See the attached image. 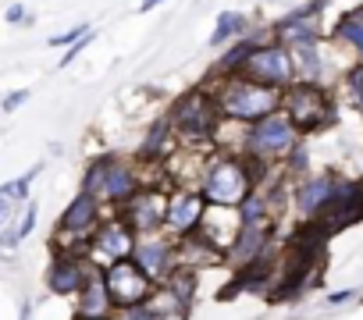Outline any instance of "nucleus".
<instances>
[{"label": "nucleus", "mask_w": 363, "mask_h": 320, "mask_svg": "<svg viewBox=\"0 0 363 320\" xmlns=\"http://www.w3.org/2000/svg\"><path fill=\"white\" fill-rule=\"evenodd\" d=\"M118 320H153V309H150V302H139V306L118 309Z\"/></svg>", "instance_id": "obj_26"}, {"label": "nucleus", "mask_w": 363, "mask_h": 320, "mask_svg": "<svg viewBox=\"0 0 363 320\" xmlns=\"http://www.w3.org/2000/svg\"><path fill=\"white\" fill-rule=\"evenodd\" d=\"M352 295H356V292H352V288H345V292H335V295H331L328 302H331V306H338V302H349Z\"/></svg>", "instance_id": "obj_29"}, {"label": "nucleus", "mask_w": 363, "mask_h": 320, "mask_svg": "<svg viewBox=\"0 0 363 320\" xmlns=\"http://www.w3.org/2000/svg\"><path fill=\"white\" fill-rule=\"evenodd\" d=\"M335 36L345 40V43L363 57V8H359V11H349V15L335 25Z\"/></svg>", "instance_id": "obj_19"}, {"label": "nucleus", "mask_w": 363, "mask_h": 320, "mask_svg": "<svg viewBox=\"0 0 363 320\" xmlns=\"http://www.w3.org/2000/svg\"><path fill=\"white\" fill-rule=\"evenodd\" d=\"M324 4V0H317V4H310V8H299V11H292V15H285L278 25H274V36H278V43L281 47H310V43H317V8Z\"/></svg>", "instance_id": "obj_14"}, {"label": "nucleus", "mask_w": 363, "mask_h": 320, "mask_svg": "<svg viewBox=\"0 0 363 320\" xmlns=\"http://www.w3.org/2000/svg\"><path fill=\"white\" fill-rule=\"evenodd\" d=\"M359 217H363V185L359 182H338L331 203L324 207V214L317 221H324V228H345Z\"/></svg>", "instance_id": "obj_12"}, {"label": "nucleus", "mask_w": 363, "mask_h": 320, "mask_svg": "<svg viewBox=\"0 0 363 320\" xmlns=\"http://www.w3.org/2000/svg\"><path fill=\"white\" fill-rule=\"evenodd\" d=\"M157 4H164V0H143V11H150V8H157Z\"/></svg>", "instance_id": "obj_30"}, {"label": "nucleus", "mask_w": 363, "mask_h": 320, "mask_svg": "<svg viewBox=\"0 0 363 320\" xmlns=\"http://www.w3.org/2000/svg\"><path fill=\"white\" fill-rule=\"evenodd\" d=\"M167 200L171 196H164L157 189H143L125 210V221L132 224V232L135 235H153L157 228H164L167 224Z\"/></svg>", "instance_id": "obj_10"}, {"label": "nucleus", "mask_w": 363, "mask_h": 320, "mask_svg": "<svg viewBox=\"0 0 363 320\" xmlns=\"http://www.w3.org/2000/svg\"><path fill=\"white\" fill-rule=\"evenodd\" d=\"M135 232H132V224L125 221V217H118V221H107L96 235H93V260H100L104 267H111V263H118V260H132V253H135Z\"/></svg>", "instance_id": "obj_9"}, {"label": "nucleus", "mask_w": 363, "mask_h": 320, "mask_svg": "<svg viewBox=\"0 0 363 320\" xmlns=\"http://www.w3.org/2000/svg\"><path fill=\"white\" fill-rule=\"evenodd\" d=\"M36 228V203H26V210H22V221H18V228H8L4 232V249H15L29 232Z\"/></svg>", "instance_id": "obj_22"}, {"label": "nucleus", "mask_w": 363, "mask_h": 320, "mask_svg": "<svg viewBox=\"0 0 363 320\" xmlns=\"http://www.w3.org/2000/svg\"><path fill=\"white\" fill-rule=\"evenodd\" d=\"M167 135H171V125H167V121H157V125H153V132H150V139H146V146H143V153H150V156H153V153L164 146V139H167Z\"/></svg>", "instance_id": "obj_24"}, {"label": "nucleus", "mask_w": 363, "mask_h": 320, "mask_svg": "<svg viewBox=\"0 0 363 320\" xmlns=\"http://www.w3.org/2000/svg\"><path fill=\"white\" fill-rule=\"evenodd\" d=\"M296 142H299V128H296V121L285 110L250 125V132H246V153H253L257 160L289 156L296 149Z\"/></svg>", "instance_id": "obj_4"}, {"label": "nucleus", "mask_w": 363, "mask_h": 320, "mask_svg": "<svg viewBox=\"0 0 363 320\" xmlns=\"http://www.w3.org/2000/svg\"><path fill=\"white\" fill-rule=\"evenodd\" d=\"M218 114H221L218 96H211V93H186L174 103V110H171V128L182 132L186 139H207L218 128Z\"/></svg>", "instance_id": "obj_5"}, {"label": "nucleus", "mask_w": 363, "mask_h": 320, "mask_svg": "<svg viewBox=\"0 0 363 320\" xmlns=\"http://www.w3.org/2000/svg\"><path fill=\"white\" fill-rule=\"evenodd\" d=\"M104 278H107L114 309H128V306L150 302V295H153V281L135 260H118V263L104 267Z\"/></svg>", "instance_id": "obj_8"}, {"label": "nucleus", "mask_w": 363, "mask_h": 320, "mask_svg": "<svg viewBox=\"0 0 363 320\" xmlns=\"http://www.w3.org/2000/svg\"><path fill=\"white\" fill-rule=\"evenodd\" d=\"M239 75H246V79H253V82H260V86H271V89L292 86V79H296V57H292V50L281 47V43L257 47V50L250 54V61L242 64Z\"/></svg>", "instance_id": "obj_7"}, {"label": "nucleus", "mask_w": 363, "mask_h": 320, "mask_svg": "<svg viewBox=\"0 0 363 320\" xmlns=\"http://www.w3.org/2000/svg\"><path fill=\"white\" fill-rule=\"evenodd\" d=\"M335 178H328V175H317V178H306L303 185H299V193H296V210L306 217V221H317L320 214H324V207L331 203V196H335Z\"/></svg>", "instance_id": "obj_16"}, {"label": "nucleus", "mask_w": 363, "mask_h": 320, "mask_svg": "<svg viewBox=\"0 0 363 320\" xmlns=\"http://www.w3.org/2000/svg\"><path fill=\"white\" fill-rule=\"evenodd\" d=\"M86 36H89V29H86V25H75V29H68V33L54 36V40H50V47H72L75 40H86Z\"/></svg>", "instance_id": "obj_25"}, {"label": "nucleus", "mask_w": 363, "mask_h": 320, "mask_svg": "<svg viewBox=\"0 0 363 320\" xmlns=\"http://www.w3.org/2000/svg\"><path fill=\"white\" fill-rule=\"evenodd\" d=\"M174 256H178V246H171L167 239H139L132 253V260L150 274V281H171Z\"/></svg>", "instance_id": "obj_13"}, {"label": "nucleus", "mask_w": 363, "mask_h": 320, "mask_svg": "<svg viewBox=\"0 0 363 320\" xmlns=\"http://www.w3.org/2000/svg\"><path fill=\"white\" fill-rule=\"evenodd\" d=\"M86 274H89V263H79L72 256H57L54 267H50V274H47V285L57 295H75V292H82Z\"/></svg>", "instance_id": "obj_17"}, {"label": "nucleus", "mask_w": 363, "mask_h": 320, "mask_svg": "<svg viewBox=\"0 0 363 320\" xmlns=\"http://www.w3.org/2000/svg\"><path fill=\"white\" fill-rule=\"evenodd\" d=\"M100 320H114V316H100Z\"/></svg>", "instance_id": "obj_32"}, {"label": "nucleus", "mask_w": 363, "mask_h": 320, "mask_svg": "<svg viewBox=\"0 0 363 320\" xmlns=\"http://www.w3.org/2000/svg\"><path fill=\"white\" fill-rule=\"evenodd\" d=\"M40 175V168H33L29 175H22V178H15L11 185H4V189H0V200H4V203H15V200H26L29 196V189H33V178Z\"/></svg>", "instance_id": "obj_23"}, {"label": "nucleus", "mask_w": 363, "mask_h": 320, "mask_svg": "<svg viewBox=\"0 0 363 320\" xmlns=\"http://www.w3.org/2000/svg\"><path fill=\"white\" fill-rule=\"evenodd\" d=\"M26 100H29V93H11V96H8V100H4V110H8V114H11V110H18V107H22V103H26Z\"/></svg>", "instance_id": "obj_27"}, {"label": "nucleus", "mask_w": 363, "mask_h": 320, "mask_svg": "<svg viewBox=\"0 0 363 320\" xmlns=\"http://www.w3.org/2000/svg\"><path fill=\"white\" fill-rule=\"evenodd\" d=\"M203 217H207V196L203 193H171V200H167V232H174V235H193L200 224H203Z\"/></svg>", "instance_id": "obj_11"}, {"label": "nucleus", "mask_w": 363, "mask_h": 320, "mask_svg": "<svg viewBox=\"0 0 363 320\" xmlns=\"http://www.w3.org/2000/svg\"><path fill=\"white\" fill-rule=\"evenodd\" d=\"M250 189H253V175L239 156L214 160L211 171H203V178H200V193L214 207H242L253 196Z\"/></svg>", "instance_id": "obj_2"}, {"label": "nucleus", "mask_w": 363, "mask_h": 320, "mask_svg": "<svg viewBox=\"0 0 363 320\" xmlns=\"http://www.w3.org/2000/svg\"><path fill=\"white\" fill-rule=\"evenodd\" d=\"M8 22H15V25L26 22V8H22V4H11V8H8Z\"/></svg>", "instance_id": "obj_28"}, {"label": "nucleus", "mask_w": 363, "mask_h": 320, "mask_svg": "<svg viewBox=\"0 0 363 320\" xmlns=\"http://www.w3.org/2000/svg\"><path fill=\"white\" fill-rule=\"evenodd\" d=\"M100 221V200L89 196V193H79L72 200V207L65 210L61 217V232H79V235H89Z\"/></svg>", "instance_id": "obj_18"}, {"label": "nucleus", "mask_w": 363, "mask_h": 320, "mask_svg": "<svg viewBox=\"0 0 363 320\" xmlns=\"http://www.w3.org/2000/svg\"><path fill=\"white\" fill-rule=\"evenodd\" d=\"M281 110L296 121L299 132L324 128V125L331 121V114H335L331 100H328L313 82H296V86H289L285 96H281Z\"/></svg>", "instance_id": "obj_6"}, {"label": "nucleus", "mask_w": 363, "mask_h": 320, "mask_svg": "<svg viewBox=\"0 0 363 320\" xmlns=\"http://www.w3.org/2000/svg\"><path fill=\"white\" fill-rule=\"evenodd\" d=\"M22 320H33V309L29 306H22Z\"/></svg>", "instance_id": "obj_31"}, {"label": "nucleus", "mask_w": 363, "mask_h": 320, "mask_svg": "<svg viewBox=\"0 0 363 320\" xmlns=\"http://www.w3.org/2000/svg\"><path fill=\"white\" fill-rule=\"evenodd\" d=\"M111 309H114V299H111L104 267L89 263V274H86V285H82V299H79V313H82V320H100Z\"/></svg>", "instance_id": "obj_15"}, {"label": "nucleus", "mask_w": 363, "mask_h": 320, "mask_svg": "<svg viewBox=\"0 0 363 320\" xmlns=\"http://www.w3.org/2000/svg\"><path fill=\"white\" fill-rule=\"evenodd\" d=\"M292 57H296V75H303V82H313L317 72H320L317 43H310V47H292Z\"/></svg>", "instance_id": "obj_21"}, {"label": "nucleus", "mask_w": 363, "mask_h": 320, "mask_svg": "<svg viewBox=\"0 0 363 320\" xmlns=\"http://www.w3.org/2000/svg\"><path fill=\"white\" fill-rule=\"evenodd\" d=\"M239 33H246V18H242V15H235V11H225V15L218 18L214 33H211V43H214V47H225V43H228V40H235Z\"/></svg>", "instance_id": "obj_20"}, {"label": "nucleus", "mask_w": 363, "mask_h": 320, "mask_svg": "<svg viewBox=\"0 0 363 320\" xmlns=\"http://www.w3.org/2000/svg\"><path fill=\"white\" fill-rule=\"evenodd\" d=\"M281 96L285 93H278L271 86H260L246 75H232L218 89V107L225 118H235V121H264L281 110Z\"/></svg>", "instance_id": "obj_1"}, {"label": "nucleus", "mask_w": 363, "mask_h": 320, "mask_svg": "<svg viewBox=\"0 0 363 320\" xmlns=\"http://www.w3.org/2000/svg\"><path fill=\"white\" fill-rule=\"evenodd\" d=\"M86 193L100 203H132L143 189L135 171L118 156H96L86 171Z\"/></svg>", "instance_id": "obj_3"}]
</instances>
